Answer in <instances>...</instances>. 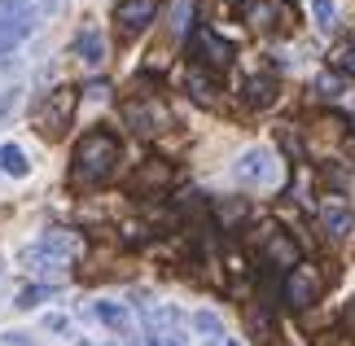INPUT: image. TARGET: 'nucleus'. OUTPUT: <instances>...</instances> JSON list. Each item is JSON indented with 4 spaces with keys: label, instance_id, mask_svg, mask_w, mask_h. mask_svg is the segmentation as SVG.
Here are the masks:
<instances>
[{
    "label": "nucleus",
    "instance_id": "nucleus-1",
    "mask_svg": "<svg viewBox=\"0 0 355 346\" xmlns=\"http://www.w3.org/2000/svg\"><path fill=\"white\" fill-rule=\"evenodd\" d=\"M119 158H123L119 136H110V132H88L84 141L75 145L71 184L75 189H97V184H105V180L119 171Z\"/></svg>",
    "mask_w": 355,
    "mask_h": 346
},
{
    "label": "nucleus",
    "instance_id": "nucleus-2",
    "mask_svg": "<svg viewBox=\"0 0 355 346\" xmlns=\"http://www.w3.org/2000/svg\"><path fill=\"white\" fill-rule=\"evenodd\" d=\"M79 250V237H71V232H44V237H35L31 245L22 250V263L31 272H62L66 263H71V254Z\"/></svg>",
    "mask_w": 355,
    "mask_h": 346
},
{
    "label": "nucleus",
    "instance_id": "nucleus-3",
    "mask_svg": "<svg viewBox=\"0 0 355 346\" xmlns=\"http://www.w3.org/2000/svg\"><path fill=\"white\" fill-rule=\"evenodd\" d=\"M75 105H79V88H53L49 101L40 105V114H35L40 136H44V141H62L66 128H71V119H75Z\"/></svg>",
    "mask_w": 355,
    "mask_h": 346
},
{
    "label": "nucleus",
    "instance_id": "nucleus-4",
    "mask_svg": "<svg viewBox=\"0 0 355 346\" xmlns=\"http://www.w3.org/2000/svg\"><path fill=\"white\" fill-rule=\"evenodd\" d=\"M245 22L254 26L259 35H281V31H290L294 18H298V9L290 5V0H245Z\"/></svg>",
    "mask_w": 355,
    "mask_h": 346
},
{
    "label": "nucleus",
    "instance_id": "nucleus-5",
    "mask_svg": "<svg viewBox=\"0 0 355 346\" xmlns=\"http://www.w3.org/2000/svg\"><path fill=\"white\" fill-rule=\"evenodd\" d=\"M189 62L202 66V71H228V66H233V44L220 40L211 26H198V31L189 35Z\"/></svg>",
    "mask_w": 355,
    "mask_h": 346
},
{
    "label": "nucleus",
    "instance_id": "nucleus-6",
    "mask_svg": "<svg viewBox=\"0 0 355 346\" xmlns=\"http://www.w3.org/2000/svg\"><path fill=\"white\" fill-rule=\"evenodd\" d=\"M320 289H324V281H320V272L316 268H298L285 276V285H281V298H285V307H294V311H307L311 302L320 298Z\"/></svg>",
    "mask_w": 355,
    "mask_h": 346
},
{
    "label": "nucleus",
    "instance_id": "nucleus-7",
    "mask_svg": "<svg viewBox=\"0 0 355 346\" xmlns=\"http://www.w3.org/2000/svg\"><path fill=\"white\" fill-rule=\"evenodd\" d=\"M158 18V0H119L114 5V31L119 40H136L145 26H154Z\"/></svg>",
    "mask_w": 355,
    "mask_h": 346
},
{
    "label": "nucleus",
    "instance_id": "nucleus-8",
    "mask_svg": "<svg viewBox=\"0 0 355 346\" xmlns=\"http://www.w3.org/2000/svg\"><path fill=\"white\" fill-rule=\"evenodd\" d=\"M123 123H128L136 136H158L171 123V114L162 110V101L145 96V101H128V105H123Z\"/></svg>",
    "mask_w": 355,
    "mask_h": 346
},
{
    "label": "nucleus",
    "instance_id": "nucleus-9",
    "mask_svg": "<svg viewBox=\"0 0 355 346\" xmlns=\"http://www.w3.org/2000/svg\"><path fill=\"white\" fill-rule=\"evenodd\" d=\"M40 26V9L35 0H0V31H5L13 44L26 40Z\"/></svg>",
    "mask_w": 355,
    "mask_h": 346
},
{
    "label": "nucleus",
    "instance_id": "nucleus-10",
    "mask_svg": "<svg viewBox=\"0 0 355 346\" xmlns=\"http://www.w3.org/2000/svg\"><path fill=\"white\" fill-rule=\"evenodd\" d=\"M167 184H171V162L167 158H145L141 167L132 171L128 193H132V198H154V193H162Z\"/></svg>",
    "mask_w": 355,
    "mask_h": 346
},
{
    "label": "nucleus",
    "instance_id": "nucleus-11",
    "mask_svg": "<svg viewBox=\"0 0 355 346\" xmlns=\"http://www.w3.org/2000/svg\"><path fill=\"white\" fill-rule=\"evenodd\" d=\"M233 175L241 184H272V180H277V158H272L268 149H245L233 162Z\"/></svg>",
    "mask_w": 355,
    "mask_h": 346
},
{
    "label": "nucleus",
    "instance_id": "nucleus-12",
    "mask_svg": "<svg viewBox=\"0 0 355 346\" xmlns=\"http://www.w3.org/2000/svg\"><path fill=\"white\" fill-rule=\"evenodd\" d=\"M263 263H268V268H277V272H285V276H290L294 268H298V245H294V237H290V232H272V237L263 241Z\"/></svg>",
    "mask_w": 355,
    "mask_h": 346
},
{
    "label": "nucleus",
    "instance_id": "nucleus-13",
    "mask_svg": "<svg viewBox=\"0 0 355 346\" xmlns=\"http://www.w3.org/2000/svg\"><path fill=\"white\" fill-rule=\"evenodd\" d=\"M237 92H241V101L250 110H268L272 101H277V79L272 75H245Z\"/></svg>",
    "mask_w": 355,
    "mask_h": 346
},
{
    "label": "nucleus",
    "instance_id": "nucleus-14",
    "mask_svg": "<svg viewBox=\"0 0 355 346\" xmlns=\"http://www.w3.org/2000/svg\"><path fill=\"white\" fill-rule=\"evenodd\" d=\"M184 92L193 96L198 105L211 110V105H215V79H211V71H202V66L189 62V66H184Z\"/></svg>",
    "mask_w": 355,
    "mask_h": 346
},
{
    "label": "nucleus",
    "instance_id": "nucleus-15",
    "mask_svg": "<svg viewBox=\"0 0 355 346\" xmlns=\"http://www.w3.org/2000/svg\"><path fill=\"white\" fill-rule=\"evenodd\" d=\"M320 224H324V232L329 237H351V228H355V215H351V206H343V202H324L320 206Z\"/></svg>",
    "mask_w": 355,
    "mask_h": 346
},
{
    "label": "nucleus",
    "instance_id": "nucleus-16",
    "mask_svg": "<svg viewBox=\"0 0 355 346\" xmlns=\"http://www.w3.org/2000/svg\"><path fill=\"white\" fill-rule=\"evenodd\" d=\"M71 49H75V58L84 62V66H101V62H105V40H101V31H92V26L75 35Z\"/></svg>",
    "mask_w": 355,
    "mask_h": 346
},
{
    "label": "nucleus",
    "instance_id": "nucleus-17",
    "mask_svg": "<svg viewBox=\"0 0 355 346\" xmlns=\"http://www.w3.org/2000/svg\"><path fill=\"white\" fill-rule=\"evenodd\" d=\"M92 315H97L105 329H114V334H128L132 329V315H128V307H119V302H97Z\"/></svg>",
    "mask_w": 355,
    "mask_h": 346
},
{
    "label": "nucleus",
    "instance_id": "nucleus-18",
    "mask_svg": "<svg viewBox=\"0 0 355 346\" xmlns=\"http://www.w3.org/2000/svg\"><path fill=\"white\" fill-rule=\"evenodd\" d=\"M0 171L13 175V180H22V175H31V162H26V154L18 145H5V149H0Z\"/></svg>",
    "mask_w": 355,
    "mask_h": 346
},
{
    "label": "nucleus",
    "instance_id": "nucleus-19",
    "mask_svg": "<svg viewBox=\"0 0 355 346\" xmlns=\"http://www.w3.org/2000/svg\"><path fill=\"white\" fill-rule=\"evenodd\" d=\"M316 92L329 96V101H338V96L347 92V75H343V71H324V75H316Z\"/></svg>",
    "mask_w": 355,
    "mask_h": 346
},
{
    "label": "nucleus",
    "instance_id": "nucleus-20",
    "mask_svg": "<svg viewBox=\"0 0 355 346\" xmlns=\"http://www.w3.org/2000/svg\"><path fill=\"white\" fill-rule=\"evenodd\" d=\"M193 329H198L202 338H211V342H220V334H224V325H220V315H215V311H198L193 315Z\"/></svg>",
    "mask_w": 355,
    "mask_h": 346
},
{
    "label": "nucleus",
    "instance_id": "nucleus-21",
    "mask_svg": "<svg viewBox=\"0 0 355 346\" xmlns=\"http://www.w3.org/2000/svg\"><path fill=\"white\" fill-rule=\"evenodd\" d=\"M311 13H316V22L324 26V31L338 26V5H334V0H311Z\"/></svg>",
    "mask_w": 355,
    "mask_h": 346
},
{
    "label": "nucleus",
    "instance_id": "nucleus-22",
    "mask_svg": "<svg viewBox=\"0 0 355 346\" xmlns=\"http://www.w3.org/2000/svg\"><path fill=\"white\" fill-rule=\"evenodd\" d=\"M49 294H53V285H26L22 294H18V307H22V311H31V307H40V302H44Z\"/></svg>",
    "mask_w": 355,
    "mask_h": 346
},
{
    "label": "nucleus",
    "instance_id": "nucleus-23",
    "mask_svg": "<svg viewBox=\"0 0 355 346\" xmlns=\"http://www.w3.org/2000/svg\"><path fill=\"white\" fill-rule=\"evenodd\" d=\"M250 329H254V338L272 342V320H268V311H254V307H250Z\"/></svg>",
    "mask_w": 355,
    "mask_h": 346
},
{
    "label": "nucleus",
    "instance_id": "nucleus-24",
    "mask_svg": "<svg viewBox=\"0 0 355 346\" xmlns=\"http://www.w3.org/2000/svg\"><path fill=\"white\" fill-rule=\"evenodd\" d=\"M13 105H18V88H13V84H9L5 92H0V123H5V119L13 114Z\"/></svg>",
    "mask_w": 355,
    "mask_h": 346
},
{
    "label": "nucleus",
    "instance_id": "nucleus-25",
    "mask_svg": "<svg viewBox=\"0 0 355 346\" xmlns=\"http://www.w3.org/2000/svg\"><path fill=\"white\" fill-rule=\"evenodd\" d=\"M84 96L88 101H105V96H110V84H105V79H92V84H84Z\"/></svg>",
    "mask_w": 355,
    "mask_h": 346
},
{
    "label": "nucleus",
    "instance_id": "nucleus-26",
    "mask_svg": "<svg viewBox=\"0 0 355 346\" xmlns=\"http://www.w3.org/2000/svg\"><path fill=\"white\" fill-rule=\"evenodd\" d=\"M343 71L355 75V40H347V44H343Z\"/></svg>",
    "mask_w": 355,
    "mask_h": 346
},
{
    "label": "nucleus",
    "instance_id": "nucleus-27",
    "mask_svg": "<svg viewBox=\"0 0 355 346\" xmlns=\"http://www.w3.org/2000/svg\"><path fill=\"white\" fill-rule=\"evenodd\" d=\"M44 329L49 334H66V315H44Z\"/></svg>",
    "mask_w": 355,
    "mask_h": 346
},
{
    "label": "nucleus",
    "instance_id": "nucleus-28",
    "mask_svg": "<svg viewBox=\"0 0 355 346\" xmlns=\"http://www.w3.org/2000/svg\"><path fill=\"white\" fill-rule=\"evenodd\" d=\"M13 49H18V44H13L5 31H0V58H13Z\"/></svg>",
    "mask_w": 355,
    "mask_h": 346
},
{
    "label": "nucleus",
    "instance_id": "nucleus-29",
    "mask_svg": "<svg viewBox=\"0 0 355 346\" xmlns=\"http://www.w3.org/2000/svg\"><path fill=\"white\" fill-rule=\"evenodd\" d=\"M13 75V58H0V79H9Z\"/></svg>",
    "mask_w": 355,
    "mask_h": 346
},
{
    "label": "nucleus",
    "instance_id": "nucleus-30",
    "mask_svg": "<svg viewBox=\"0 0 355 346\" xmlns=\"http://www.w3.org/2000/svg\"><path fill=\"white\" fill-rule=\"evenodd\" d=\"M44 5H58V0H44Z\"/></svg>",
    "mask_w": 355,
    "mask_h": 346
}]
</instances>
